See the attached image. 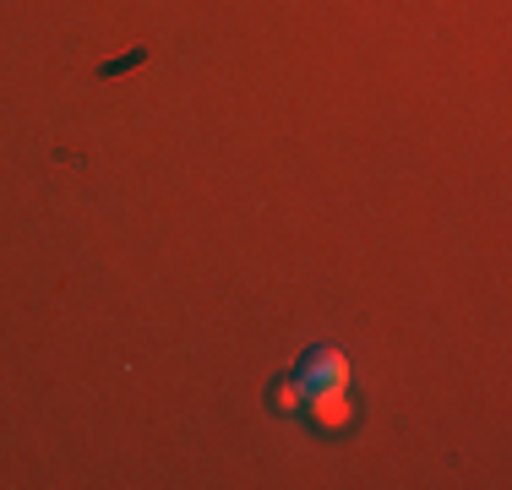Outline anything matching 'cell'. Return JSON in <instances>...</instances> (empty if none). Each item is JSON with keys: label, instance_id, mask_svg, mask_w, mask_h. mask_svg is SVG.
<instances>
[{"label": "cell", "instance_id": "1", "mask_svg": "<svg viewBox=\"0 0 512 490\" xmlns=\"http://www.w3.org/2000/svg\"><path fill=\"white\" fill-rule=\"evenodd\" d=\"M300 420H306L316 436H327V441L355 436V425H360L355 387H333V392H311V398H300Z\"/></svg>", "mask_w": 512, "mask_h": 490}, {"label": "cell", "instance_id": "2", "mask_svg": "<svg viewBox=\"0 0 512 490\" xmlns=\"http://www.w3.org/2000/svg\"><path fill=\"white\" fill-rule=\"evenodd\" d=\"M267 409H273L278 420H300V387H295V376H278V382L267 387Z\"/></svg>", "mask_w": 512, "mask_h": 490}]
</instances>
